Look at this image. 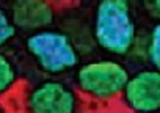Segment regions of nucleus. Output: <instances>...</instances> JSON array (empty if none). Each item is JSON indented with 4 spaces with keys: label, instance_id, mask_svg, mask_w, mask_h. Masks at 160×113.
<instances>
[{
    "label": "nucleus",
    "instance_id": "10",
    "mask_svg": "<svg viewBox=\"0 0 160 113\" xmlns=\"http://www.w3.org/2000/svg\"><path fill=\"white\" fill-rule=\"evenodd\" d=\"M141 5L152 19L160 22V0H141Z\"/></svg>",
    "mask_w": 160,
    "mask_h": 113
},
{
    "label": "nucleus",
    "instance_id": "3",
    "mask_svg": "<svg viewBox=\"0 0 160 113\" xmlns=\"http://www.w3.org/2000/svg\"><path fill=\"white\" fill-rule=\"evenodd\" d=\"M129 77L127 68L119 61L99 60L80 66L77 71V85L80 91L94 99L108 100L122 94Z\"/></svg>",
    "mask_w": 160,
    "mask_h": 113
},
{
    "label": "nucleus",
    "instance_id": "7",
    "mask_svg": "<svg viewBox=\"0 0 160 113\" xmlns=\"http://www.w3.org/2000/svg\"><path fill=\"white\" fill-rule=\"evenodd\" d=\"M16 82V69L7 55L0 52V94L8 91Z\"/></svg>",
    "mask_w": 160,
    "mask_h": 113
},
{
    "label": "nucleus",
    "instance_id": "4",
    "mask_svg": "<svg viewBox=\"0 0 160 113\" xmlns=\"http://www.w3.org/2000/svg\"><path fill=\"white\" fill-rule=\"evenodd\" d=\"M126 105L137 113L160 111V71L143 69L129 77L122 91Z\"/></svg>",
    "mask_w": 160,
    "mask_h": 113
},
{
    "label": "nucleus",
    "instance_id": "9",
    "mask_svg": "<svg viewBox=\"0 0 160 113\" xmlns=\"http://www.w3.org/2000/svg\"><path fill=\"white\" fill-rule=\"evenodd\" d=\"M16 35V27L13 21L8 18V14L0 7V47L7 44L10 39H13Z\"/></svg>",
    "mask_w": 160,
    "mask_h": 113
},
{
    "label": "nucleus",
    "instance_id": "5",
    "mask_svg": "<svg viewBox=\"0 0 160 113\" xmlns=\"http://www.w3.org/2000/svg\"><path fill=\"white\" fill-rule=\"evenodd\" d=\"M30 113H75V93L58 80H46L35 86L27 97Z\"/></svg>",
    "mask_w": 160,
    "mask_h": 113
},
{
    "label": "nucleus",
    "instance_id": "11",
    "mask_svg": "<svg viewBox=\"0 0 160 113\" xmlns=\"http://www.w3.org/2000/svg\"><path fill=\"white\" fill-rule=\"evenodd\" d=\"M126 2H127V3H130V2H132V0H126Z\"/></svg>",
    "mask_w": 160,
    "mask_h": 113
},
{
    "label": "nucleus",
    "instance_id": "12",
    "mask_svg": "<svg viewBox=\"0 0 160 113\" xmlns=\"http://www.w3.org/2000/svg\"><path fill=\"white\" fill-rule=\"evenodd\" d=\"M0 113H3V110H2V107H0Z\"/></svg>",
    "mask_w": 160,
    "mask_h": 113
},
{
    "label": "nucleus",
    "instance_id": "2",
    "mask_svg": "<svg viewBox=\"0 0 160 113\" xmlns=\"http://www.w3.org/2000/svg\"><path fill=\"white\" fill-rule=\"evenodd\" d=\"M25 46L38 66L49 74L68 72L78 63V54L69 36L55 30H41L30 35Z\"/></svg>",
    "mask_w": 160,
    "mask_h": 113
},
{
    "label": "nucleus",
    "instance_id": "6",
    "mask_svg": "<svg viewBox=\"0 0 160 113\" xmlns=\"http://www.w3.org/2000/svg\"><path fill=\"white\" fill-rule=\"evenodd\" d=\"M53 8L49 0H14L11 21L22 30H44L53 22Z\"/></svg>",
    "mask_w": 160,
    "mask_h": 113
},
{
    "label": "nucleus",
    "instance_id": "1",
    "mask_svg": "<svg viewBox=\"0 0 160 113\" xmlns=\"http://www.w3.org/2000/svg\"><path fill=\"white\" fill-rule=\"evenodd\" d=\"M93 33L104 50L113 55L130 54L137 38L130 3L126 0H101L94 13Z\"/></svg>",
    "mask_w": 160,
    "mask_h": 113
},
{
    "label": "nucleus",
    "instance_id": "8",
    "mask_svg": "<svg viewBox=\"0 0 160 113\" xmlns=\"http://www.w3.org/2000/svg\"><path fill=\"white\" fill-rule=\"evenodd\" d=\"M148 60L154 66V69L160 71V22H157L151 33L148 41Z\"/></svg>",
    "mask_w": 160,
    "mask_h": 113
}]
</instances>
